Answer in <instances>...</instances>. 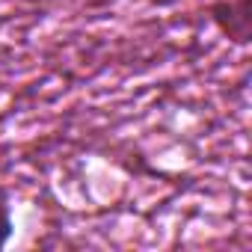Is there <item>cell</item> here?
I'll list each match as a JSON object with an SVG mask.
<instances>
[{
  "instance_id": "cell-2",
  "label": "cell",
  "mask_w": 252,
  "mask_h": 252,
  "mask_svg": "<svg viewBox=\"0 0 252 252\" xmlns=\"http://www.w3.org/2000/svg\"><path fill=\"white\" fill-rule=\"evenodd\" d=\"M12 237V211H9V196L0 190V249H3Z\"/></svg>"
},
{
  "instance_id": "cell-1",
  "label": "cell",
  "mask_w": 252,
  "mask_h": 252,
  "mask_svg": "<svg viewBox=\"0 0 252 252\" xmlns=\"http://www.w3.org/2000/svg\"><path fill=\"white\" fill-rule=\"evenodd\" d=\"M211 18L220 27L222 36H228L234 45H246L252 33V15L249 0H217L211 6Z\"/></svg>"
}]
</instances>
